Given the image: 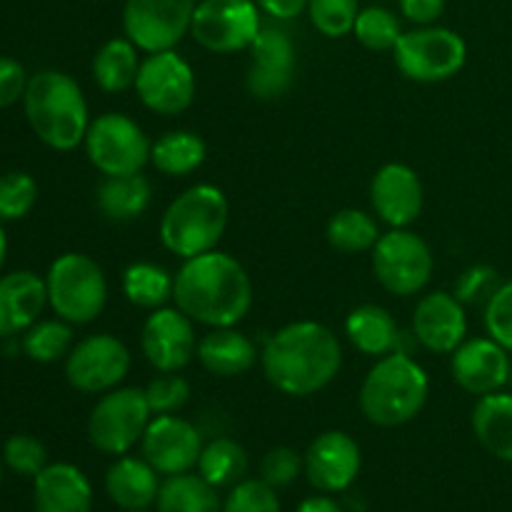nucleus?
I'll use <instances>...</instances> for the list:
<instances>
[{"instance_id":"nucleus-1","label":"nucleus","mask_w":512,"mask_h":512,"mask_svg":"<svg viewBox=\"0 0 512 512\" xmlns=\"http://www.w3.org/2000/svg\"><path fill=\"white\" fill-rule=\"evenodd\" d=\"M265 380L290 398H310L328 388L343 368L338 335L315 320H298L275 330L260 350Z\"/></svg>"},{"instance_id":"nucleus-2","label":"nucleus","mask_w":512,"mask_h":512,"mask_svg":"<svg viewBox=\"0 0 512 512\" xmlns=\"http://www.w3.org/2000/svg\"><path fill=\"white\" fill-rule=\"evenodd\" d=\"M173 303L195 325L233 328L253 308V280L238 258L210 250L183 260L175 273Z\"/></svg>"},{"instance_id":"nucleus-3","label":"nucleus","mask_w":512,"mask_h":512,"mask_svg":"<svg viewBox=\"0 0 512 512\" xmlns=\"http://www.w3.org/2000/svg\"><path fill=\"white\" fill-rule=\"evenodd\" d=\"M20 103L35 138L50 150L70 153L83 145L90 113L83 88L73 75L63 70H38L30 75Z\"/></svg>"},{"instance_id":"nucleus-4","label":"nucleus","mask_w":512,"mask_h":512,"mask_svg":"<svg viewBox=\"0 0 512 512\" xmlns=\"http://www.w3.org/2000/svg\"><path fill=\"white\" fill-rule=\"evenodd\" d=\"M430 378L423 365L403 350L375 360L360 385L358 405L365 420L378 428H400L423 413Z\"/></svg>"},{"instance_id":"nucleus-5","label":"nucleus","mask_w":512,"mask_h":512,"mask_svg":"<svg viewBox=\"0 0 512 512\" xmlns=\"http://www.w3.org/2000/svg\"><path fill=\"white\" fill-rule=\"evenodd\" d=\"M228 218L230 208L223 190L218 185L198 183L183 190L165 208L158 225L160 243L180 260L198 258L210 250H218V243L228 228Z\"/></svg>"},{"instance_id":"nucleus-6","label":"nucleus","mask_w":512,"mask_h":512,"mask_svg":"<svg viewBox=\"0 0 512 512\" xmlns=\"http://www.w3.org/2000/svg\"><path fill=\"white\" fill-rule=\"evenodd\" d=\"M45 288L50 310L70 325L95 323L108 305V278L85 253L58 255L45 275Z\"/></svg>"},{"instance_id":"nucleus-7","label":"nucleus","mask_w":512,"mask_h":512,"mask_svg":"<svg viewBox=\"0 0 512 512\" xmlns=\"http://www.w3.org/2000/svg\"><path fill=\"white\" fill-rule=\"evenodd\" d=\"M393 60L413 83H443L463 70L468 45L463 35L443 25H415L400 35Z\"/></svg>"},{"instance_id":"nucleus-8","label":"nucleus","mask_w":512,"mask_h":512,"mask_svg":"<svg viewBox=\"0 0 512 512\" xmlns=\"http://www.w3.org/2000/svg\"><path fill=\"white\" fill-rule=\"evenodd\" d=\"M373 275L380 288L410 298L428 288L435 273V255L425 238L410 228H390L370 250Z\"/></svg>"},{"instance_id":"nucleus-9","label":"nucleus","mask_w":512,"mask_h":512,"mask_svg":"<svg viewBox=\"0 0 512 512\" xmlns=\"http://www.w3.org/2000/svg\"><path fill=\"white\" fill-rule=\"evenodd\" d=\"M153 420L145 390L115 388L100 395L88 418V440L105 455H128L143 440L145 428Z\"/></svg>"},{"instance_id":"nucleus-10","label":"nucleus","mask_w":512,"mask_h":512,"mask_svg":"<svg viewBox=\"0 0 512 512\" xmlns=\"http://www.w3.org/2000/svg\"><path fill=\"white\" fill-rule=\"evenodd\" d=\"M150 145L145 130L125 113H103L90 120L83 140L90 165L105 178L140 173L150 163Z\"/></svg>"},{"instance_id":"nucleus-11","label":"nucleus","mask_w":512,"mask_h":512,"mask_svg":"<svg viewBox=\"0 0 512 512\" xmlns=\"http://www.w3.org/2000/svg\"><path fill=\"white\" fill-rule=\"evenodd\" d=\"M263 10L255 0H198L190 35L200 48L218 55L240 53L253 45L263 28Z\"/></svg>"},{"instance_id":"nucleus-12","label":"nucleus","mask_w":512,"mask_h":512,"mask_svg":"<svg viewBox=\"0 0 512 512\" xmlns=\"http://www.w3.org/2000/svg\"><path fill=\"white\" fill-rule=\"evenodd\" d=\"M130 350L110 333H95L73 345L65 358V380L85 395H103L120 388L130 373Z\"/></svg>"},{"instance_id":"nucleus-13","label":"nucleus","mask_w":512,"mask_h":512,"mask_svg":"<svg viewBox=\"0 0 512 512\" xmlns=\"http://www.w3.org/2000/svg\"><path fill=\"white\" fill-rule=\"evenodd\" d=\"M135 93L150 113L173 115L185 113L195 100V73L178 50L148 53L140 60Z\"/></svg>"},{"instance_id":"nucleus-14","label":"nucleus","mask_w":512,"mask_h":512,"mask_svg":"<svg viewBox=\"0 0 512 512\" xmlns=\"http://www.w3.org/2000/svg\"><path fill=\"white\" fill-rule=\"evenodd\" d=\"M198 0H125L123 33L143 53L175 50L190 35Z\"/></svg>"},{"instance_id":"nucleus-15","label":"nucleus","mask_w":512,"mask_h":512,"mask_svg":"<svg viewBox=\"0 0 512 512\" xmlns=\"http://www.w3.org/2000/svg\"><path fill=\"white\" fill-rule=\"evenodd\" d=\"M250 65L245 73V88L258 100H278L293 88L298 70V50L283 28L263 25L258 38L248 48Z\"/></svg>"},{"instance_id":"nucleus-16","label":"nucleus","mask_w":512,"mask_h":512,"mask_svg":"<svg viewBox=\"0 0 512 512\" xmlns=\"http://www.w3.org/2000/svg\"><path fill=\"white\" fill-rule=\"evenodd\" d=\"M140 350L158 373H180L198 353L195 323L178 308L150 310L140 330Z\"/></svg>"},{"instance_id":"nucleus-17","label":"nucleus","mask_w":512,"mask_h":512,"mask_svg":"<svg viewBox=\"0 0 512 512\" xmlns=\"http://www.w3.org/2000/svg\"><path fill=\"white\" fill-rule=\"evenodd\" d=\"M203 435L190 420L180 415H153L145 428L140 450L143 458L158 470L163 478L193 473L203 453Z\"/></svg>"},{"instance_id":"nucleus-18","label":"nucleus","mask_w":512,"mask_h":512,"mask_svg":"<svg viewBox=\"0 0 512 512\" xmlns=\"http://www.w3.org/2000/svg\"><path fill=\"white\" fill-rule=\"evenodd\" d=\"M363 453L353 435L325 430L303 455V473L318 493H343L358 480Z\"/></svg>"},{"instance_id":"nucleus-19","label":"nucleus","mask_w":512,"mask_h":512,"mask_svg":"<svg viewBox=\"0 0 512 512\" xmlns=\"http://www.w3.org/2000/svg\"><path fill=\"white\" fill-rule=\"evenodd\" d=\"M510 353L490 335L468 338L450 353V373L460 390L468 395L498 393L510 383Z\"/></svg>"},{"instance_id":"nucleus-20","label":"nucleus","mask_w":512,"mask_h":512,"mask_svg":"<svg viewBox=\"0 0 512 512\" xmlns=\"http://www.w3.org/2000/svg\"><path fill=\"white\" fill-rule=\"evenodd\" d=\"M413 338L435 355H450L468 340L465 305L448 290L423 295L413 310Z\"/></svg>"},{"instance_id":"nucleus-21","label":"nucleus","mask_w":512,"mask_h":512,"mask_svg":"<svg viewBox=\"0 0 512 512\" xmlns=\"http://www.w3.org/2000/svg\"><path fill=\"white\" fill-rule=\"evenodd\" d=\"M423 203V183L410 165L388 163L370 180L373 213L390 228H410L423 213Z\"/></svg>"},{"instance_id":"nucleus-22","label":"nucleus","mask_w":512,"mask_h":512,"mask_svg":"<svg viewBox=\"0 0 512 512\" xmlns=\"http://www.w3.org/2000/svg\"><path fill=\"white\" fill-rule=\"evenodd\" d=\"M48 305L45 278L33 270H13L0 275V340L23 335L35 325Z\"/></svg>"},{"instance_id":"nucleus-23","label":"nucleus","mask_w":512,"mask_h":512,"mask_svg":"<svg viewBox=\"0 0 512 512\" xmlns=\"http://www.w3.org/2000/svg\"><path fill=\"white\" fill-rule=\"evenodd\" d=\"M35 512H90L93 485L73 463H48L33 478Z\"/></svg>"},{"instance_id":"nucleus-24","label":"nucleus","mask_w":512,"mask_h":512,"mask_svg":"<svg viewBox=\"0 0 512 512\" xmlns=\"http://www.w3.org/2000/svg\"><path fill=\"white\" fill-rule=\"evenodd\" d=\"M195 358L215 378H240L255 368L260 353L253 340L233 325V328H210L198 340Z\"/></svg>"},{"instance_id":"nucleus-25","label":"nucleus","mask_w":512,"mask_h":512,"mask_svg":"<svg viewBox=\"0 0 512 512\" xmlns=\"http://www.w3.org/2000/svg\"><path fill=\"white\" fill-rule=\"evenodd\" d=\"M160 473L145 458L120 455L105 473V493L118 508L148 510L158 503Z\"/></svg>"},{"instance_id":"nucleus-26","label":"nucleus","mask_w":512,"mask_h":512,"mask_svg":"<svg viewBox=\"0 0 512 512\" xmlns=\"http://www.w3.org/2000/svg\"><path fill=\"white\" fill-rule=\"evenodd\" d=\"M345 335L358 353L375 360L400 350V340H403L393 313L385 310L383 305L373 303L350 310L348 318H345Z\"/></svg>"},{"instance_id":"nucleus-27","label":"nucleus","mask_w":512,"mask_h":512,"mask_svg":"<svg viewBox=\"0 0 512 512\" xmlns=\"http://www.w3.org/2000/svg\"><path fill=\"white\" fill-rule=\"evenodd\" d=\"M470 425L478 443L490 455L512 465V393L498 390L478 398Z\"/></svg>"},{"instance_id":"nucleus-28","label":"nucleus","mask_w":512,"mask_h":512,"mask_svg":"<svg viewBox=\"0 0 512 512\" xmlns=\"http://www.w3.org/2000/svg\"><path fill=\"white\" fill-rule=\"evenodd\" d=\"M98 200L100 213L113 223H130L135 218H143L153 200V188H150L148 178L140 173L135 175H120V178H105L98 185Z\"/></svg>"},{"instance_id":"nucleus-29","label":"nucleus","mask_w":512,"mask_h":512,"mask_svg":"<svg viewBox=\"0 0 512 512\" xmlns=\"http://www.w3.org/2000/svg\"><path fill=\"white\" fill-rule=\"evenodd\" d=\"M140 50L135 48L133 40L123 38H110L98 48L93 55V80L103 93L118 95L125 90L135 88V78L140 70Z\"/></svg>"},{"instance_id":"nucleus-30","label":"nucleus","mask_w":512,"mask_h":512,"mask_svg":"<svg viewBox=\"0 0 512 512\" xmlns=\"http://www.w3.org/2000/svg\"><path fill=\"white\" fill-rule=\"evenodd\" d=\"M208 158L205 140L190 130H170L150 145V163L168 178L193 175Z\"/></svg>"},{"instance_id":"nucleus-31","label":"nucleus","mask_w":512,"mask_h":512,"mask_svg":"<svg viewBox=\"0 0 512 512\" xmlns=\"http://www.w3.org/2000/svg\"><path fill=\"white\" fill-rule=\"evenodd\" d=\"M120 288H123L125 300L135 308L158 310L173 300L175 275L165 270L163 265L138 260V263H130L123 270Z\"/></svg>"},{"instance_id":"nucleus-32","label":"nucleus","mask_w":512,"mask_h":512,"mask_svg":"<svg viewBox=\"0 0 512 512\" xmlns=\"http://www.w3.org/2000/svg\"><path fill=\"white\" fill-rule=\"evenodd\" d=\"M158 512H223L218 490L198 473L165 478L158 493Z\"/></svg>"},{"instance_id":"nucleus-33","label":"nucleus","mask_w":512,"mask_h":512,"mask_svg":"<svg viewBox=\"0 0 512 512\" xmlns=\"http://www.w3.org/2000/svg\"><path fill=\"white\" fill-rule=\"evenodd\" d=\"M248 473V453L233 438H215L203 445L198 460V475L215 490L233 488Z\"/></svg>"},{"instance_id":"nucleus-34","label":"nucleus","mask_w":512,"mask_h":512,"mask_svg":"<svg viewBox=\"0 0 512 512\" xmlns=\"http://www.w3.org/2000/svg\"><path fill=\"white\" fill-rule=\"evenodd\" d=\"M380 225L370 213L360 208H343L328 220L325 238L330 248L340 253H370L380 240Z\"/></svg>"},{"instance_id":"nucleus-35","label":"nucleus","mask_w":512,"mask_h":512,"mask_svg":"<svg viewBox=\"0 0 512 512\" xmlns=\"http://www.w3.org/2000/svg\"><path fill=\"white\" fill-rule=\"evenodd\" d=\"M73 325L65 320H38L20 338V348L35 363H58L73 350Z\"/></svg>"},{"instance_id":"nucleus-36","label":"nucleus","mask_w":512,"mask_h":512,"mask_svg":"<svg viewBox=\"0 0 512 512\" xmlns=\"http://www.w3.org/2000/svg\"><path fill=\"white\" fill-rule=\"evenodd\" d=\"M403 33L405 30L398 15L390 8H383V5L360 8L353 25L355 40H358L365 50H373V53H393V48L398 45L400 35Z\"/></svg>"},{"instance_id":"nucleus-37","label":"nucleus","mask_w":512,"mask_h":512,"mask_svg":"<svg viewBox=\"0 0 512 512\" xmlns=\"http://www.w3.org/2000/svg\"><path fill=\"white\" fill-rule=\"evenodd\" d=\"M38 203V183L23 170L0 175V223H15L30 215Z\"/></svg>"},{"instance_id":"nucleus-38","label":"nucleus","mask_w":512,"mask_h":512,"mask_svg":"<svg viewBox=\"0 0 512 512\" xmlns=\"http://www.w3.org/2000/svg\"><path fill=\"white\" fill-rule=\"evenodd\" d=\"M310 25L325 38H343L353 33L355 18L360 13L358 0H308Z\"/></svg>"},{"instance_id":"nucleus-39","label":"nucleus","mask_w":512,"mask_h":512,"mask_svg":"<svg viewBox=\"0 0 512 512\" xmlns=\"http://www.w3.org/2000/svg\"><path fill=\"white\" fill-rule=\"evenodd\" d=\"M3 463L23 478H35L48 465V450L28 433L10 435L3 445Z\"/></svg>"},{"instance_id":"nucleus-40","label":"nucleus","mask_w":512,"mask_h":512,"mask_svg":"<svg viewBox=\"0 0 512 512\" xmlns=\"http://www.w3.org/2000/svg\"><path fill=\"white\" fill-rule=\"evenodd\" d=\"M223 512H283L280 510L278 490L265 480H240L233 485L223 503Z\"/></svg>"},{"instance_id":"nucleus-41","label":"nucleus","mask_w":512,"mask_h":512,"mask_svg":"<svg viewBox=\"0 0 512 512\" xmlns=\"http://www.w3.org/2000/svg\"><path fill=\"white\" fill-rule=\"evenodd\" d=\"M153 415H173L183 410L190 400V383L178 373H160L145 388Z\"/></svg>"},{"instance_id":"nucleus-42","label":"nucleus","mask_w":512,"mask_h":512,"mask_svg":"<svg viewBox=\"0 0 512 512\" xmlns=\"http://www.w3.org/2000/svg\"><path fill=\"white\" fill-rule=\"evenodd\" d=\"M485 333L512 353V280L500 283L498 290L485 303Z\"/></svg>"},{"instance_id":"nucleus-43","label":"nucleus","mask_w":512,"mask_h":512,"mask_svg":"<svg viewBox=\"0 0 512 512\" xmlns=\"http://www.w3.org/2000/svg\"><path fill=\"white\" fill-rule=\"evenodd\" d=\"M300 473H303V455L288 445L268 450L265 458L260 460V480L273 485L275 490L290 488Z\"/></svg>"},{"instance_id":"nucleus-44","label":"nucleus","mask_w":512,"mask_h":512,"mask_svg":"<svg viewBox=\"0 0 512 512\" xmlns=\"http://www.w3.org/2000/svg\"><path fill=\"white\" fill-rule=\"evenodd\" d=\"M498 285V270L490 268V265H470V268L463 270V275L455 280L453 293L463 305H485L490 300V295L498 290Z\"/></svg>"},{"instance_id":"nucleus-45","label":"nucleus","mask_w":512,"mask_h":512,"mask_svg":"<svg viewBox=\"0 0 512 512\" xmlns=\"http://www.w3.org/2000/svg\"><path fill=\"white\" fill-rule=\"evenodd\" d=\"M28 73H25L23 63L15 58L0 55V110L10 108L18 100H23L25 88H28Z\"/></svg>"},{"instance_id":"nucleus-46","label":"nucleus","mask_w":512,"mask_h":512,"mask_svg":"<svg viewBox=\"0 0 512 512\" xmlns=\"http://www.w3.org/2000/svg\"><path fill=\"white\" fill-rule=\"evenodd\" d=\"M400 15L413 25H435L445 13V0H398Z\"/></svg>"},{"instance_id":"nucleus-47","label":"nucleus","mask_w":512,"mask_h":512,"mask_svg":"<svg viewBox=\"0 0 512 512\" xmlns=\"http://www.w3.org/2000/svg\"><path fill=\"white\" fill-rule=\"evenodd\" d=\"M255 3L273 20H295L308 10V0H255Z\"/></svg>"},{"instance_id":"nucleus-48","label":"nucleus","mask_w":512,"mask_h":512,"mask_svg":"<svg viewBox=\"0 0 512 512\" xmlns=\"http://www.w3.org/2000/svg\"><path fill=\"white\" fill-rule=\"evenodd\" d=\"M295 512H343V508L338 505V500H333L328 493H325V495H313V498H305Z\"/></svg>"},{"instance_id":"nucleus-49","label":"nucleus","mask_w":512,"mask_h":512,"mask_svg":"<svg viewBox=\"0 0 512 512\" xmlns=\"http://www.w3.org/2000/svg\"><path fill=\"white\" fill-rule=\"evenodd\" d=\"M5 255H8V235H5L3 223H0V270L5 265Z\"/></svg>"},{"instance_id":"nucleus-50","label":"nucleus","mask_w":512,"mask_h":512,"mask_svg":"<svg viewBox=\"0 0 512 512\" xmlns=\"http://www.w3.org/2000/svg\"><path fill=\"white\" fill-rule=\"evenodd\" d=\"M128 512H153V510L148 508V510H128ZM155 512H158V510H155Z\"/></svg>"},{"instance_id":"nucleus-51","label":"nucleus","mask_w":512,"mask_h":512,"mask_svg":"<svg viewBox=\"0 0 512 512\" xmlns=\"http://www.w3.org/2000/svg\"><path fill=\"white\" fill-rule=\"evenodd\" d=\"M510 385H512V363H510Z\"/></svg>"},{"instance_id":"nucleus-52","label":"nucleus","mask_w":512,"mask_h":512,"mask_svg":"<svg viewBox=\"0 0 512 512\" xmlns=\"http://www.w3.org/2000/svg\"><path fill=\"white\" fill-rule=\"evenodd\" d=\"M0 480H3V468H0Z\"/></svg>"}]
</instances>
